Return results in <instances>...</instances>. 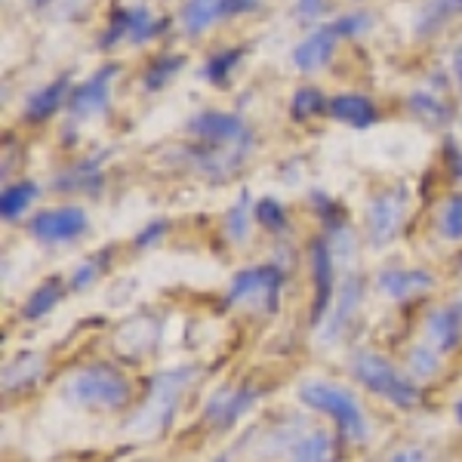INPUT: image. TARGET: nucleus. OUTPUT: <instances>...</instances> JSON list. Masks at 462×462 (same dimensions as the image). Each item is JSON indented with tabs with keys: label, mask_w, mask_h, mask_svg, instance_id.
Segmentation results:
<instances>
[{
	"label": "nucleus",
	"mask_w": 462,
	"mask_h": 462,
	"mask_svg": "<svg viewBox=\"0 0 462 462\" xmlns=\"http://www.w3.org/2000/svg\"><path fill=\"white\" fill-rule=\"evenodd\" d=\"M281 290H284V272L278 265H253L244 268L231 278L228 305H237V309H250V311H263V315H274L278 311V300Z\"/></svg>",
	"instance_id": "39448f33"
},
{
	"label": "nucleus",
	"mask_w": 462,
	"mask_h": 462,
	"mask_svg": "<svg viewBox=\"0 0 462 462\" xmlns=\"http://www.w3.org/2000/svg\"><path fill=\"white\" fill-rule=\"evenodd\" d=\"M309 263H311V281H315V311H311V320L320 324L327 315V309L333 305V250L324 237H318L311 244V253H309Z\"/></svg>",
	"instance_id": "ddd939ff"
},
{
	"label": "nucleus",
	"mask_w": 462,
	"mask_h": 462,
	"mask_svg": "<svg viewBox=\"0 0 462 462\" xmlns=\"http://www.w3.org/2000/svg\"><path fill=\"white\" fill-rule=\"evenodd\" d=\"M198 376H200L198 367H176V370H163V374L154 376L145 404L136 416H133L130 429L145 438L161 435V431L170 426V420H173L182 392L189 389Z\"/></svg>",
	"instance_id": "7ed1b4c3"
},
{
	"label": "nucleus",
	"mask_w": 462,
	"mask_h": 462,
	"mask_svg": "<svg viewBox=\"0 0 462 462\" xmlns=\"http://www.w3.org/2000/svg\"><path fill=\"white\" fill-rule=\"evenodd\" d=\"M453 173L462 179V152H457V158H453Z\"/></svg>",
	"instance_id": "ea45409f"
},
{
	"label": "nucleus",
	"mask_w": 462,
	"mask_h": 462,
	"mask_svg": "<svg viewBox=\"0 0 462 462\" xmlns=\"http://www.w3.org/2000/svg\"><path fill=\"white\" fill-rule=\"evenodd\" d=\"M62 392L78 407H93V410H121L133 398L130 379L117 367H111V364H89V367L74 370L65 379Z\"/></svg>",
	"instance_id": "f257e3e1"
},
{
	"label": "nucleus",
	"mask_w": 462,
	"mask_h": 462,
	"mask_svg": "<svg viewBox=\"0 0 462 462\" xmlns=\"http://www.w3.org/2000/svg\"><path fill=\"white\" fill-rule=\"evenodd\" d=\"M222 16H226V0H185L179 22L189 34H204Z\"/></svg>",
	"instance_id": "aec40b11"
},
{
	"label": "nucleus",
	"mask_w": 462,
	"mask_h": 462,
	"mask_svg": "<svg viewBox=\"0 0 462 462\" xmlns=\"http://www.w3.org/2000/svg\"><path fill=\"white\" fill-rule=\"evenodd\" d=\"M453 416H457V422L462 426V398L457 401V407H453Z\"/></svg>",
	"instance_id": "a19ab883"
},
{
	"label": "nucleus",
	"mask_w": 462,
	"mask_h": 462,
	"mask_svg": "<svg viewBox=\"0 0 462 462\" xmlns=\"http://www.w3.org/2000/svg\"><path fill=\"white\" fill-rule=\"evenodd\" d=\"M185 130L207 145L219 148H237V152H250L253 148V133L250 126L237 115H226V111H200L189 121Z\"/></svg>",
	"instance_id": "0eeeda50"
},
{
	"label": "nucleus",
	"mask_w": 462,
	"mask_h": 462,
	"mask_svg": "<svg viewBox=\"0 0 462 462\" xmlns=\"http://www.w3.org/2000/svg\"><path fill=\"white\" fill-rule=\"evenodd\" d=\"M43 370H47V361H43V355L22 352V355L13 357V361H6V367H4V389L6 392L25 389V385H32V383H37V379L43 376Z\"/></svg>",
	"instance_id": "6ab92c4d"
},
{
	"label": "nucleus",
	"mask_w": 462,
	"mask_h": 462,
	"mask_svg": "<svg viewBox=\"0 0 462 462\" xmlns=\"http://www.w3.org/2000/svg\"><path fill=\"white\" fill-rule=\"evenodd\" d=\"M352 376L364 389H370L379 398H385L398 410H413L420 404V389L401 374L389 357L376 352H355L352 355Z\"/></svg>",
	"instance_id": "20e7f679"
},
{
	"label": "nucleus",
	"mask_w": 462,
	"mask_h": 462,
	"mask_svg": "<svg viewBox=\"0 0 462 462\" xmlns=\"http://www.w3.org/2000/svg\"><path fill=\"white\" fill-rule=\"evenodd\" d=\"M37 195H41V189H37V182H32V179L6 185V189L0 191V219H4V222H16L19 216L34 204Z\"/></svg>",
	"instance_id": "412c9836"
},
{
	"label": "nucleus",
	"mask_w": 462,
	"mask_h": 462,
	"mask_svg": "<svg viewBox=\"0 0 462 462\" xmlns=\"http://www.w3.org/2000/svg\"><path fill=\"white\" fill-rule=\"evenodd\" d=\"M287 462H339V435L330 429H302L290 435Z\"/></svg>",
	"instance_id": "9b49d317"
},
{
	"label": "nucleus",
	"mask_w": 462,
	"mask_h": 462,
	"mask_svg": "<svg viewBox=\"0 0 462 462\" xmlns=\"http://www.w3.org/2000/svg\"><path fill=\"white\" fill-rule=\"evenodd\" d=\"M247 204H250V195H247V191H241V198H237V204L228 210L226 231H228V237H231V241H235V244L247 241V235H250V216H247Z\"/></svg>",
	"instance_id": "7c9ffc66"
},
{
	"label": "nucleus",
	"mask_w": 462,
	"mask_h": 462,
	"mask_svg": "<svg viewBox=\"0 0 462 462\" xmlns=\"http://www.w3.org/2000/svg\"><path fill=\"white\" fill-rule=\"evenodd\" d=\"M407 364H410V374H413V376L431 379V376H438V370H441V355L422 342V346H416L413 352H410Z\"/></svg>",
	"instance_id": "2f4dec72"
},
{
	"label": "nucleus",
	"mask_w": 462,
	"mask_h": 462,
	"mask_svg": "<svg viewBox=\"0 0 462 462\" xmlns=\"http://www.w3.org/2000/svg\"><path fill=\"white\" fill-rule=\"evenodd\" d=\"M410 108H413V115L416 117H422L426 124H435V126H441L450 121V108L444 106L438 96H431V93H413L410 96Z\"/></svg>",
	"instance_id": "a878e982"
},
{
	"label": "nucleus",
	"mask_w": 462,
	"mask_h": 462,
	"mask_svg": "<svg viewBox=\"0 0 462 462\" xmlns=\"http://www.w3.org/2000/svg\"><path fill=\"white\" fill-rule=\"evenodd\" d=\"M361 296H364V284L361 278H346V284L337 293V300H333L330 311H327V327L320 330V337L324 342H337L342 337V330H346L348 324H352L357 305H361Z\"/></svg>",
	"instance_id": "dca6fc26"
},
{
	"label": "nucleus",
	"mask_w": 462,
	"mask_h": 462,
	"mask_svg": "<svg viewBox=\"0 0 462 462\" xmlns=\"http://www.w3.org/2000/svg\"><path fill=\"white\" fill-rule=\"evenodd\" d=\"M256 404V392L253 389H235V385H222L213 392V398L204 407V420L213 429H228L241 420L247 410Z\"/></svg>",
	"instance_id": "f8f14e48"
},
{
	"label": "nucleus",
	"mask_w": 462,
	"mask_h": 462,
	"mask_svg": "<svg viewBox=\"0 0 462 462\" xmlns=\"http://www.w3.org/2000/svg\"><path fill=\"white\" fill-rule=\"evenodd\" d=\"M438 231L447 241H462V195H450L438 213Z\"/></svg>",
	"instance_id": "bb28decb"
},
{
	"label": "nucleus",
	"mask_w": 462,
	"mask_h": 462,
	"mask_svg": "<svg viewBox=\"0 0 462 462\" xmlns=\"http://www.w3.org/2000/svg\"><path fill=\"white\" fill-rule=\"evenodd\" d=\"M330 102L324 99V93H320L318 87H300L293 93V102H290V115H293V121H311V117H318L320 111H327Z\"/></svg>",
	"instance_id": "b1692460"
},
{
	"label": "nucleus",
	"mask_w": 462,
	"mask_h": 462,
	"mask_svg": "<svg viewBox=\"0 0 462 462\" xmlns=\"http://www.w3.org/2000/svg\"><path fill=\"white\" fill-rule=\"evenodd\" d=\"M121 74V65H102L93 78H87L84 84L71 93L69 99V115L71 121H87L93 115H102L108 108V93H111V80Z\"/></svg>",
	"instance_id": "1a4fd4ad"
},
{
	"label": "nucleus",
	"mask_w": 462,
	"mask_h": 462,
	"mask_svg": "<svg viewBox=\"0 0 462 462\" xmlns=\"http://www.w3.org/2000/svg\"><path fill=\"white\" fill-rule=\"evenodd\" d=\"M126 32H130V16H126V10H115V13H111L108 28L99 37V50L117 47L121 41H126Z\"/></svg>",
	"instance_id": "72a5a7b5"
},
{
	"label": "nucleus",
	"mask_w": 462,
	"mask_h": 462,
	"mask_svg": "<svg viewBox=\"0 0 462 462\" xmlns=\"http://www.w3.org/2000/svg\"><path fill=\"white\" fill-rule=\"evenodd\" d=\"M219 462H226V459H219Z\"/></svg>",
	"instance_id": "37998d69"
},
{
	"label": "nucleus",
	"mask_w": 462,
	"mask_h": 462,
	"mask_svg": "<svg viewBox=\"0 0 462 462\" xmlns=\"http://www.w3.org/2000/svg\"><path fill=\"white\" fill-rule=\"evenodd\" d=\"M327 115L333 117V121L346 124V126H355V130H364V126L376 124V106L367 99L364 93H339L330 99V106H327Z\"/></svg>",
	"instance_id": "a211bd4d"
},
{
	"label": "nucleus",
	"mask_w": 462,
	"mask_h": 462,
	"mask_svg": "<svg viewBox=\"0 0 462 462\" xmlns=\"http://www.w3.org/2000/svg\"><path fill=\"white\" fill-rule=\"evenodd\" d=\"M259 0H226V16H241V13H250Z\"/></svg>",
	"instance_id": "4c0bfd02"
},
{
	"label": "nucleus",
	"mask_w": 462,
	"mask_h": 462,
	"mask_svg": "<svg viewBox=\"0 0 462 462\" xmlns=\"http://www.w3.org/2000/svg\"><path fill=\"white\" fill-rule=\"evenodd\" d=\"M296 394H300V401L309 410L330 416L346 441H367V416H364L361 404H357V398L348 389H342L337 383H327V379H305V383H300Z\"/></svg>",
	"instance_id": "f03ea898"
},
{
	"label": "nucleus",
	"mask_w": 462,
	"mask_h": 462,
	"mask_svg": "<svg viewBox=\"0 0 462 462\" xmlns=\"http://www.w3.org/2000/svg\"><path fill=\"white\" fill-rule=\"evenodd\" d=\"M50 4V0H34V6H47Z\"/></svg>",
	"instance_id": "79ce46f5"
},
{
	"label": "nucleus",
	"mask_w": 462,
	"mask_h": 462,
	"mask_svg": "<svg viewBox=\"0 0 462 462\" xmlns=\"http://www.w3.org/2000/svg\"><path fill=\"white\" fill-rule=\"evenodd\" d=\"M453 71H457V78H459V89H462V47L453 53Z\"/></svg>",
	"instance_id": "58836bf2"
},
{
	"label": "nucleus",
	"mask_w": 462,
	"mask_h": 462,
	"mask_svg": "<svg viewBox=\"0 0 462 462\" xmlns=\"http://www.w3.org/2000/svg\"><path fill=\"white\" fill-rule=\"evenodd\" d=\"M376 290L394 302H413L435 290V274L426 268H385L376 274Z\"/></svg>",
	"instance_id": "9d476101"
},
{
	"label": "nucleus",
	"mask_w": 462,
	"mask_h": 462,
	"mask_svg": "<svg viewBox=\"0 0 462 462\" xmlns=\"http://www.w3.org/2000/svg\"><path fill=\"white\" fill-rule=\"evenodd\" d=\"M389 462H435V453L429 447H420V444H407L401 450H394Z\"/></svg>",
	"instance_id": "c9c22d12"
},
{
	"label": "nucleus",
	"mask_w": 462,
	"mask_h": 462,
	"mask_svg": "<svg viewBox=\"0 0 462 462\" xmlns=\"http://www.w3.org/2000/svg\"><path fill=\"white\" fill-rule=\"evenodd\" d=\"M108 259V250H102V253H96V256H89V259H84V263H80L78 268H74V274H71V281H69V287L71 290H87L89 284H93L96 278H99V272L106 265Z\"/></svg>",
	"instance_id": "473e14b6"
},
{
	"label": "nucleus",
	"mask_w": 462,
	"mask_h": 462,
	"mask_svg": "<svg viewBox=\"0 0 462 462\" xmlns=\"http://www.w3.org/2000/svg\"><path fill=\"white\" fill-rule=\"evenodd\" d=\"M99 185H102V176H99V170H96V163H80V167H74L71 173L56 179V189H71V191L99 189Z\"/></svg>",
	"instance_id": "c85d7f7f"
},
{
	"label": "nucleus",
	"mask_w": 462,
	"mask_h": 462,
	"mask_svg": "<svg viewBox=\"0 0 462 462\" xmlns=\"http://www.w3.org/2000/svg\"><path fill=\"white\" fill-rule=\"evenodd\" d=\"M253 222H259L268 231H281L287 226V210L274 198H263L253 204Z\"/></svg>",
	"instance_id": "c756f323"
},
{
	"label": "nucleus",
	"mask_w": 462,
	"mask_h": 462,
	"mask_svg": "<svg viewBox=\"0 0 462 462\" xmlns=\"http://www.w3.org/2000/svg\"><path fill=\"white\" fill-rule=\"evenodd\" d=\"M71 93H74V89H71V74H62V78H56V80H53V84L41 87L37 93L28 96L22 117H25L28 124H43V121H50V117H53L56 111L71 99Z\"/></svg>",
	"instance_id": "2eb2a0df"
},
{
	"label": "nucleus",
	"mask_w": 462,
	"mask_h": 462,
	"mask_svg": "<svg viewBox=\"0 0 462 462\" xmlns=\"http://www.w3.org/2000/svg\"><path fill=\"white\" fill-rule=\"evenodd\" d=\"M62 293H65L62 278L43 281V284L37 287L32 296H28V302L22 305V318H25V320H41V318H47L50 311H53L56 305H59V300H62Z\"/></svg>",
	"instance_id": "4be33fe9"
},
{
	"label": "nucleus",
	"mask_w": 462,
	"mask_h": 462,
	"mask_svg": "<svg viewBox=\"0 0 462 462\" xmlns=\"http://www.w3.org/2000/svg\"><path fill=\"white\" fill-rule=\"evenodd\" d=\"M89 219L84 207H53V210H41L28 222V231H32L34 241L41 244H71L78 241L80 235H87Z\"/></svg>",
	"instance_id": "6e6552de"
},
{
	"label": "nucleus",
	"mask_w": 462,
	"mask_h": 462,
	"mask_svg": "<svg viewBox=\"0 0 462 462\" xmlns=\"http://www.w3.org/2000/svg\"><path fill=\"white\" fill-rule=\"evenodd\" d=\"M337 41H339V34L333 32L330 25L318 28V32H311L309 37H302V41L296 43L293 65L300 71H318V69H324V65L330 62L333 50H337Z\"/></svg>",
	"instance_id": "f3484780"
},
{
	"label": "nucleus",
	"mask_w": 462,
	"mask_h": 462,
	"mask_svg": "<svg viewBox=\"0 0 462 462\" xmlns=\"http://www.w3.org/2000/svg\"><path fill=\"white\" fill-rule=\"evenodd\" d=\"M407 204H410V191L404 189V185H401V189L379 191V195L370 200V207H367V241H370V247L383 250L401 235L404 219H407Z\"/></svg>",
	"instance_id": "423d86ee"
},
{
	"label": "nucleus",
	"mask_w": 462,
	"mask_h": 462,
	"mask_svg": "<svg viewBox=\"0 0 462 462\" xmlns=\"http://www.w3.org/2000/svg\"><path fill=\"white\" fill-rule=\"evenodd\" d=\"M126 16H130V32H126V41H130V43H148L152 37L167 32V25H170L167 19H154L145 6L126 10Z\"/></svg>",
	"instance_id": "5701e85b"
},
{
	"label": "nucleus",
	"mask_w": 462,
	"mask_h": 462,
	"mask_svg": "<svg viewBox=\"0 0 462 462\" xmlns=\"http://www.w3.org/2000/svg\"><path fill=\"white\" fill-rule=\"evenodd\" d=\"M185 65V56H179V53H167V56H158L152 65L145 69V78H143V84L148 93H154V89H161L163 84H167L173 74L182 69Z\"/></svg>",
	"instance_id": "393cba45"
},
{
	"label": "nucleus",
	"mask_w": 462,
	"mask_h": 462,
	"mask_svg": "<svg viewBox=\"0 0 462 462\" xmlns=\"http://www.w3.org/2000/svg\"><path fill=\"white\" fill-rule=\"evenodd\" d=\"M163 231H167V222L154 219L145 231H139V235H136V247H152L154 241H161Z\"/></svg>",
	"instance_id": "e433bc0d"
},
{
	"label": "nucleus",
	"mask_w": 462,
	"mask_h": 462,
	"mask_svg": "<svg viewBox=\"0 0 462 462\" xmlns=\"http://www.w3.org/2000/svg\"><path fill=\"white\" fill-rule=\"evenodd\" d=\"M330 28L339 37H357V34H364L370 28V16H367V13H346V16L333 19Z\"/></svg>",
	"instance_id": "f704fd0d"
},
{
	"label": "nucleus",
	"mask_w": 462,
	"mask_h": 462,
	"mask_svg": "<svg viewBox=\"0 0 462 462\" xmlns=\"http://www.w3.org/2000/svg\"><path fill=\"white\" fill-rule=\"evenodd\" d=\"M241 59H244L241 47H237V50H222V53H216V56L207 59L204 78L210 80V84H226V78L237 69V62H241Z\"/></svg>",
	"instance_id": "cd10ccee"
},
{
	"label": "nucleus",
	"mask_w": 462,
	"mask_h": 462,
	"mask_svg": "<svg viewBox=\"0 0 462 462\" xmlns=\"http://www.w3.org/2000/svg\"><path fill=\"white\" fill-rule=\"evenodd\" d=\"M462 339V309L457 305H447V309L431 311L422 327V342L429 348H435L438 355L453 352Z\"/></svg>",
	"instance_id": "4468645a"
}]
</instances>
